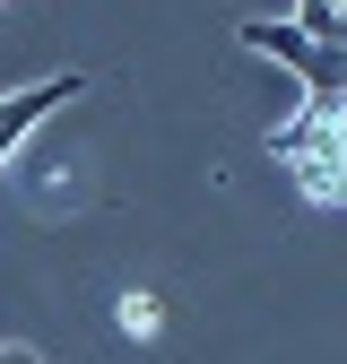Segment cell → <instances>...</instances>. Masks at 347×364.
I'll return each instance as SVG.
<instances>
[{"instance_id": "cell-1", "label": "cell", "mask_w": 347, "mask_h": 364, "mask_svg": "<svg viewBox=\"0 0 347 364\" xmlns=\"http://www.w3.org/2000/svg\"><path fill=\"white\" fill-rule=\"evenodd\" d=\"M70 96H87V78H78V70H61V78H35V87H18V96H0V156H18V139H26L43 113H61Z\"/></svg>"}, {"instance_id": "cell-2", "label": "cell", "mask_w": 347, "mask_h": 364, "mask_svg": "<svg viewBox=\"0 0 347 364\" xmlns=\"http://www.w3.org/2000/svg\"><path fill=\"white\" fill-rule=\"evenodd\" d=\"M295 182H304V191H313L321 208H338V200H347V139H338V130H330V148L295 156Z\"/></svg>"}, {"instance_id": "cell-3", "label": "cell", "mask_w": 347, "mask_h": 364, "mask_svg": "<svg viewBox=\"0 0 347 364\" xmlns=\"http://www.w3.org/2000/svg\"><path fill=\"white\" fill-rule=\"evenodd\" d=\"M295 26H304V35H313V43H321V53H338V26H330V0H304V9H295Z\"/></svg>"}, {"instance_id": "cell-4", "label": "cell", "mask_w": 347, "mask_h": 364, "mask_svg": "<svg viewBox=\"0 0 347 364\" xmlns=\"http://www.w3.org/2000/svg\"><path fill=\"white\" fill-rule=\"evenodd\" d=\"M122 330L148 338V330H156V304H148V295H122Z\"/></svg>"}, {"instance_id": "cell-5", "label": "cell", "mask_w": 347, "mask_h": 364, "mask_svg": "<svg viewBox=\"0 0 347 364\" xmlns=\"http://www.w3.org/2000/svg\"><path fill=\"white\" fill-rule=\"evenodd\" d=\"M0 364H43V355H35V347H18V338H9V347H0Z\"/></svg>"}, {"instance_id": "cell-6", "label": "cell", "mask_w": 347, "mask_h": 364, "mask_svg": "<svg viewBox=\"0 0 347 364\" xmlns=\"http://www.w3.org/2000/svg\"><path fill=\"white\" fill-rule=\"evenodd\" d=\"M338 18H347V0H330V26H338Z\"/></svg>"}]
</instances>
